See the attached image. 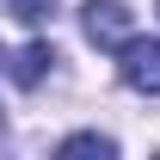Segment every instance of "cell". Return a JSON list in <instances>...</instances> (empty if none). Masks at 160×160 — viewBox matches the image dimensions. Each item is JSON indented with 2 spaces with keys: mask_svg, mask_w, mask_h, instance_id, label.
Segmentation results:
<instances>
[{
  "mask_svg": "<svg viewBox=\"0 0 160 160\" xmlns=\"http://www.w3.org/2000/svg\"><path fill=\"white\" fill-rule=\"evenodd\" d=\"M80 25H86V37L99 43V49H111V56L136 37V19H129L123 0H86V6H80Z\"/></svg>",
  "mask_w": 160,
  "mask_h": 160,
  "instance_id": "1",
  "label": "cell"
},
{
  "mask_svg": "<svg viewBox=\"0 0 160 160\" xmlns=\"http://www.w3.org/2000/svg\"><path fill=\"white\" fill-rule=\"evenodd\" d=\"M117 74H123V86H136V92L154 99L160 92V37H129L117 49Z\"/></svg>",
  "mask_w": 160,
  "mask_h": 160,
  "instance_id": "2",
  "label": "cell"
},
{
  "mask_svg": "<svg viewBox=\"0 0 160 160\" xmlns=\"http://www.w3.org/2000/svg\"><path fill=\"white\" fill-rule=\"evenodd\" d=\"M49 68H56V49H49V43H25L19 56H12V80H19V86H37Z\"/></svg>",
  "mask_w": 160,
  "mask_h": 160,
  "instance_id": "3",
  "label": "cell"
},
{
  "mask_svg": "<svg viewBox=\"0 0 160 160\" xmlns=\"http://www.w3.org/2000/svg\"><path fill=\"white\" fill-rule=\"evenodd\" d=\"M62 154H68V160H74V154H99V160H111V154H117V142H111V136H99V129H80V136H68V142H62Z\"/></svg>",
  "mask_w": 160,
  "mask_h": 160,
  "instance_id": "4",
  "label": "cell"
},
{
  "mask_svg": "<svg viewBox=\"0 0 160 160\" xmlns=\"http://www.w3.org/2000/svg\"><path fill=\"white\" fill-rule=\"evenodd\" d=\"M6 12H12L19 25H43L49 12H56V0H6Z\"/></svg>",
  "mask_w": 160,
  "mask_h": 160,
  "instance_id": "5",
  "label": "cell"
},
{
  "mask_svg": "<svg viewBox=\"0 0 160 160\" xmlns=\"http://www.w3.org/2000/svg\"><path fill=\"white\" fill-rule=\"evenodd\" d=\"M0 129H6V117H0Z\"/></svg>",
  "mask_w": 160,
  "mask_h": 160,
  "instance_id": "6",
  "label": "cell"
},
{
  "mask_svg": "<svg viewBox=\"0 0 160 160\" xmlns=\"http://www.w3.org/2000/svg\"><path fill=\"white\" fill-rule=\"evenodd\" d=\"M0 62H6V56H0Z\"/></svg>",
  "mask_w": 160,
  "mask_h": 160,
  "instance_id": "7",
  "label": "cell"
},
{
  "mask_svg": "<svg viewBox=\"0 0 160 160\" xmlns=\"http://www.w3.org/2000/svg\"><path fill=\"white\" fill-rule=\"evenodd\" d=\"M154 6H160V0H154Z\"/></svg>",
  "mask_w": 160,
  "mask_h": 160,
  "instance_id": "8",
  "label": "cell"
}]
</instances>
